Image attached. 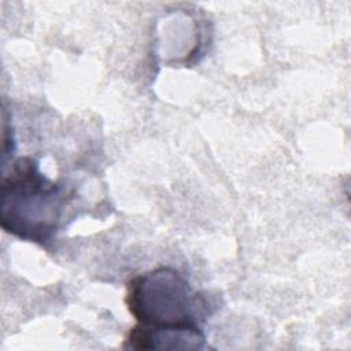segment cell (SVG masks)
Wrapping results in <instances>:
<instances>
[{"label":"cell","instance_id":"obj_1","mask_svg":"<svg viewBox=\"0 0 351 351\" xmlns=\"http://www.w3.org/2000/svg\"><path fill=\"white\" fill-rule=\"evenodd\" d=\"M69 199L64 186L40 170L37 159L18 158L1 177V228L22 240L48 245L60 228Z\"/></svg>","mask_w":351,"mask_h":351},{"label":"cell","instance_id":"obj_2","mask_svg":"<svg viewBox=\"0 0 351 351\" xmlns=\"http://www.w3.org/2000/svg\"><path fill=\"white\" fill-rule=\"evenodd\" d=\"M125 304L137 324L151 328L202 329L211 303L170 266H159L129 280Z\"/></svg>","mask_w":351,"mask_h":351},{"label":"cell","instance_id":"obj_3","mask_svg":"<svg viewBox=\"0 0 351 351\" xmlns=\"http://www.w3.org/2000/svg\"><path fill=\"white\" fill-rule=\"evenodd\" d=\"M126 350H202L206 336L202 329L151 328L136 324L122 346Z\"/></svg>","mask_w":351,"mask_h":351}]
</instances>
